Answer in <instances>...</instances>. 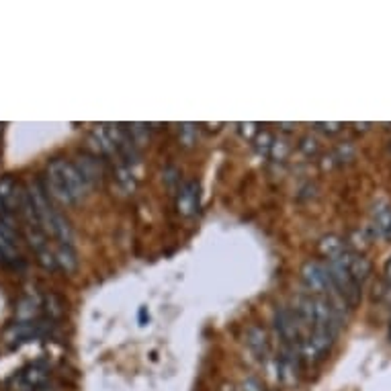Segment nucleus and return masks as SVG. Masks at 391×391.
Here are the masks:
<instances>
[{"mask_svg":"<svg viewBox=\"0 0 391 391\" xmlns=\"http://www.w3.org/2000/svg\"><path fill=\"white\" fill-rule=\"evenodd\" d=\"M334 338H336V332H332V330H311V334L305 336L304 340L299 342L297 350L305 360L318 363L330 352V348L334 345Z\"/></svg>","mask_w":391,"mask_h":391,"instance_id":"20e7f679","label":"nucleus"},{"mask_svg":"<svg viewBox=\"0 0 391 391\" xmlns=\"http://www.w3.org/2000/svg\"><path fill=\"white\" fill-rule=\"evenodd\" d=\"M257 148H259V152L264 154V156H268V150H270V144H272V135L268 133V131H259V135H257Z\"/></svg>","mask_w":391,"mask_h":391,"instance_id":"dca6fc26","label":"nucleus"},{"mask_svg":"<svg viewBox=\"0 0 391 391\" xmlns=\"http://www.w3.org/2000/svg\"><path fill=\"white\" fill-rule=\"evenodd\" d=\"M199 182L197 180H189L184 182L180 189H178V197H176V211L184 218L189 216H195L197 209H199Z\"/></svg>","mask_w":391,"mask_h":391,"instance_id":"6e6552de","label":"nucleus"},{"mask_svg":"<svg viewBox=\"0 0 391 391\" xmlns=\"http://www.w3.org/2000/svg\"><path fill=\"white\" fill-rule=\"evenodd\" d=\"M238 391H266V390L262 388L261 381H257V379H246V381L242 383V388Z\"/></svg>","mask_w":391,"mask_h":391,"instance_id":"a211bd4d","label":"nucleus"},{"mask_svg":"<svg viewBox=\"0 0 391 391\" xmlns=\"http://www.w3.org/2000/svg\"><path fill=\"white\" fill-rule=\"evenodd\" d=\"M299 350L295 347H285L275 358V377L281 385L291 388L299 377Z\"/></svg>","mask_w":391,"mask_h":391,"instance_id":"39448f33","label":"nucleus"},{"mask_svg":"<svg viewBox=\"0 0 391 391\" xmlns=\"http://www.w3.org/2000/svg\"><path fill=\"white\" fill-rule=\"evenodd\" d=\"M302 148H304L307 154H315V152H318V144H315V139H309V137H305Z\"/></svg>","mask_w":391,"mask_h":391,"instance_id":"aec40b11","label":"nucleus"},{"mask_svg":"<svg viewBox=\"0 0 391 391\" xmlns=\"http://www.w3.org/2000/svg\"><path fill=\"white\" fill-rule=\"evenodd\" d=\"M385 277H388V279H391V259L385 262Z\"/></svg>","mask_w":391,"mask_h":391,"instance_id":"412c9836","label":"nucleus"},{"mask_svg":"<svg viewBox=\"0 0 391 391\" xmlns=\"http://www.w3.org/2000/svg\"><path fill=\"white\" fill-rule=\"evenodd\" d=\"M375 225H377L381 238H385L388 242H391V207H385V209L377 211V216H375Z\"/></svg>","mask_w":391,"mask_h":391,"instance_id":"4468645a","label":"nucleus"},{"mask_svg":"<svg viewBox=\"0 0 391 391\" xmlns=\"http://www.w3.org/2000/svg\"><path fill=\"white\" fill-rule=\"evenodd\" d=\"M193 133H197V130H195V125H191V123H186V125L180 128V139H182L184 146H193V144H195Z\"/></svg>","mask_w":391,"mask_h":391,"instance_id":"f3484780","label":"nucleus"},{"mask_svg":"<svg viewBox=\"0 0 391 391\" xmlns=\"http://www.w3.org/2000/svg\"><path fill=\"white\" fill-rule=\"evenodd\" d=\"M76 171L85 178V182L90 186H103V178H105V166H103V158H98L96 154H78L74 160Z\"/></svg>","mask_w":391,"mask_h":391,"instance_id":"0eeeda50","label":"nucleus"},{"mask_svg":"<svg viewBox=\"0 0 391 391\" xmlns=\"http://www.w3.org/2000/svg\"><path fill=\"white\" fill-rule=\"evenodd\" d=\"M53 254H55L58 268H62V270H66V272L76 270V266H78V259H76V252H74V248H72V246L60 244V246L53 250Z\"/></svg>","mask_w":391,"mask_h":391,"instance_id":"9d476101","label":"nucleus"},{"mask_svg":"<svg viewBox=\"0 0 391 391\" xmlns=\"http://www.w3.org/2000/svg\"><path fill=\"white\" fill-rule=\"evenodd\" d=\"M302 279H304L305 287L311 291V295H324V297H338L340 302H345L336 289H334V283L328 275V268L326 264L315 261H307L302 266Z\"/></svg>","mask_w":391,"mask_h":391,"instance_id":"f03ea898","label":"nucleus"},{"mask_svg":"<svg viewBox=\"0 0 391 391\" xmlns=\"http://www.w3.org/2000/svg\"><path fill=\"white\" fill-rule=\"evenodd\" d=\"M347 250V242L338 236H326L320 240V252L330 261V259H336L340 257L342 252Z\"/></svg>","mask_w":391,"mask_h":391,"instance_id":"9b49d317","label":"nucleus"},{"mask_svg":"<svg viewBox=\"0 0 391 391\" xmlns=\"http://www.w3.org/2000/svg\"><path fill=\"white\" fill-rule=\"evenodd\" d=\"M246 345L254 352L257 358H266L268 356V336L261 326H252L246 332Z\"/></svg>","mask_w":391,"mask_h":391,"instance_id":"1a4fd4ad","label":"nucleus"},{"mask_svg":"<svg viewBox=\"0 0 391 391\" xmlns=\"http://www.w3.org/2000/svg\"><path fill=\"white\" fill-rule=\"evenodd\" d=\"M45 180H47V193L62 205L80 203L82 199H87L88 191H90L85 178L76 171L74 162H68L62 158H53L47 164Z\"/></svg>","mask_w":391,"mask_h":391,"instance_id":"f257e3e1","label":"nucleus"},{"mask_svg":"<svg viewBox=\"0 0 391 391\" xmlns=\"http://www.w3.org/2000/svg\"><path fill=\"white\" fill-rule=\"evenodd\" d=\"M47 377H49V367L45 363H42V360L31 363L12 377V390L37 391L42 385L47 383Z\"/></svg>","mask_w":391,"mask_h":391,"instance_id":"423d86ee","label":"nucleus"},{"mask_svg":"<svg viewBox=\"0 0 391 391\" xmlns=\"http://www.w3.org/2000/svg\"><path fill=\"white\" fill-rule=\"evenodd\" d=\"M268 154H270L275 160H285L287 154H289V144H287L285 139H275V137H272V144H270Z\"/></svg>","mask_w":391,"mask_h":391,"instance_id":"2eb2a0df","label":"nucleus"},{"mask_svg":"<svg viewBox=\"0 0 391 391\" xmlns=\"http://www.w3.org/2000/svg\"><path fill=\"white\" fill-rule=\"evenodd\" d=\"M21 261L19 257V250L15 244L6 242L2 236H0V264H8V266H15L17 262Z\"/></svg>","mask_w":391,"mask_h":391,"instance_id":"ddd939ff","label":"nucleus"},{"mask_svg":"<svg viewBox=\"0 0 391 391\" xmlns=\"http://www.w3.org/2000/svg\"><path fill=\"white\" fill-rule=\"evenodd\" d=\"M318 128L326 131V133H338L340 128H342V123H318Z\"/></svg>","mask_w":391,"mask_h":391,"instance_id":"6ab92c4d","label":"nucleus"},{"mask_svg":"<svg viewBox=\"0 0 391 391\" xmlns=\"http://www.w3.org/2000/svg\"><path fill=\"white\" fill-rule=\"evenodd\" d=\"M388 299H390V302H391V293H390V295H388Z\"/></svg>","mask_w":391,"mask_h":391,"instance_id":"4be33fe9","label":"nucleus"},{"mask_svg":"<svg viewBox=\"0 0 391 391\" xmlns=\"http://www.w3.org/2000/svg\"><path fill=\"white\" fill-rule=\"evenodd\" d=\"M272 322H275L277 334L281 336V340L287 347H299V342L304 340V336H302L304 322L293 311V307H277L275 315H272Z\"/></svg>","mask_w":391,"mask_h":391,"instance_id":"7ed1b4c3","label":"nucleus"},{"mask_svg":"<svg viewBox=\"0 0 391 391\" xmlns=\"http://www.w3.org/2000/svg\"><path fill=\"white\" fill-rule=\"evenodd\" d=\"M390 332H391V322H390Z\"/></svg>","mask_w":391,"mask_h":391,"instance_id":"5701e85b","label":"nucleus"},{"mask_svg":"<svg viewBox=\"0 0 391 391\" xmlns=\"http://www.w3.org/2000/svg\"><path fill=\"white\" fill-rule=\"evenodd\" d=\"M40 299L37 297H33V295H27V297H23L19 305H17V318H19V322H33V318L37 315V311H40Z\"/></svg>","mask_w":391,"mask_h":391,"instance_id":"f8f14e48","label":"nucleus"}]
</instances>
